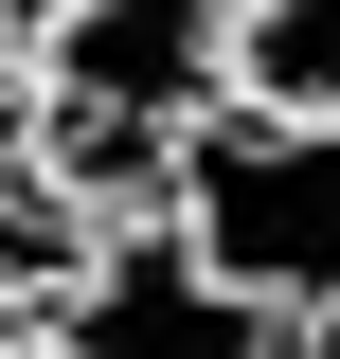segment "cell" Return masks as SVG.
<instances>
[{"label": "cell", "mask_w": 340, "mask_h": 359, "mask_svg": "<svg viewBox=\"0 0 340 359\" xmlns=\"http://www.w3.org/2000/svg\"><path fill=\"white\" fill-rule=\"evenodd\" d=\"M233 108H340V0H233Z\"/></svg>", "instance_id": "obj_4"}, {"label": "cell", "mask_w": 340, "mask_h": 359, "mask_svg": "<svg viewBox=\"0 0 340 359\" xmlns=\"http://www.w3.org/2000/svg\"><path fill=\"white\" fill-rule=\"evenodd\" d=\"M36 359H287V323L251 287H215L179 252V216H126L36 287Z\"/></svg>", "instance_id": "obj_2"}, {"label": "cell", "mask_w": 340, "mask_h": 359, "mask_svg": "<svg viewBox=\"0 0 340 359\" xmlns=\"http://www.w3.org/2000/svg\"><path fill=\"white\" fill-rule=\"evenodd\" d=\"M36 90L126 108V126H197V108H233V0H54Z\"/></svg>", "instance_id": "obj_3"}, {"label": "cell", "mask_w": 340, "mask_h": 359, "mask_svg": "<svg viewBox=\"0 0 340 359\" xmlns=\"http://www.w3.org/2000/svg\"><path fill=\"white\" fill-rule=\"evenodd\" d=\"M0 359H36V323H0Z\"/></svg>", "instance_id": "obj_7"}, {"label": "cell", "mask_w": 340, "mask_h": 359, "mask_svg": "<svg viewBox=\"0 0 340 359\" xmlns=\"http://www.w3.org/2000/svg\"><path fill=\"white\" fill-rule=\"evenodd\" d=\"M287 359H340V306H304V323H287Z\"/></svg>", "instance_id": "obj_5"}, {"label": "cell", "mask_w": 340, "mask_h": 359, "mask_svg": "<svg viewBox=\"0 0 340 359\" xmlns=\"http://www.w3.org/2000/svg\"><path fill=\"white\" fill-rule=\"evenodd\" d=\"M162 216H179V252H197L215 287H251L269 323L340 306V108H197Z\"/></svg>", "instance_id": "obj_1"}, {"label": "cell", "mask_w": 340, "mask_h": 359, "mask_svg": "<svg viewBox=\"0 0 340 359\" xmlns=\"http://www.w3.org/2000/svg\"><path fill=\"white\" fill-rule=\"evenodd\" d=\"M36 18H54V0H0V36H36Z\"/></svg>", "instance_id": "obj_6"}]
</instances>
